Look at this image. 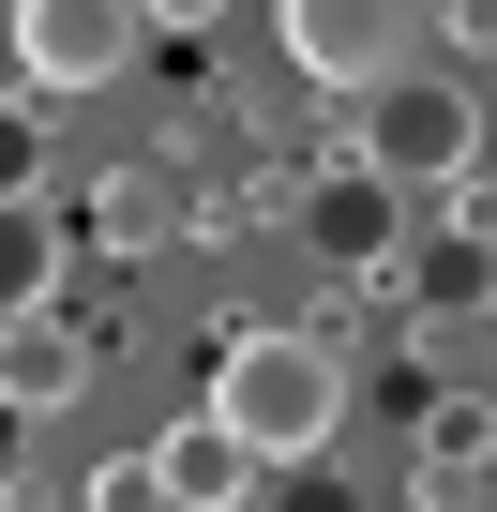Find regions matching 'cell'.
<instances>
[{
    "label": "cell",
    "instance_id": "277c9868",
    "mask_svg": "<svg viewBox=\"0 0 497 512\" xmlns=\"http://www.w3.org/2000/svg\"><path fill=\"white\" fill-rule=\"evenodd\" d=\"M272 31L302 61V91H392L407 76V0H272Z\"/></svg>",
    "mask_w": 497,
    "mask_h": 512
},
{
    "label": "cell",
    "instance_id": "8992f818",
    "mask_svg": "<svg viewBox=\"0 0 497 512\" xmlns=\"http://www.w3.org/2000/svg\"><path fill=\"white\" fill-rule=\"evenodd\" d=\"M392 302L422 317V332H467V317H497V241H407V272H392Z\"/></svg>",
    "mask_w": 497,
    "mask_h": 512
},
{
    "label": "cell",
    "instance_id": "4fadbf2b",
    "mask_svg": "<svg viewBox=\"0 0 497 512\" xmlns=\"http://www.w3.org/2000/svg\"><path fill=\"white\" fill-rule=\"evenodd\" d=\"M136 16H151V31H211V16H226V0H136Z\"/></svg>",
    "mask_w": 497,
    "mask_h": 512
},
{
    "label": "cell",
    "instance_id": "8fae6325",
    "mask_svg": "<svg viewBox=\"0 0 497 512\" xmlns=\"http://www.w3.org/2000/svg\"><path fill=\"white\" fill-rule=\"evenodd\" d=\"M91 512H181V497H166V452H106V467H91Z\"/></svg>",
    "mask_w": 497,
    "mask_h": 512
},
{
    "label": "cell",
    "instance_id": "7c38bea8",
    "mask_svg": "<svg viewBox=\"0 0 497 512\" xmlns=\"http://www.w3.org/2000/svg\"><path fill=\"white\" fill-rule=\"evenodd\" d=\"M31 166H46V136H31V106H0V196H31Z\"/></svg>",
    "mask_w": 497,
    "mask_h": 512
},
{
    "label": "cell",
    "instance_id": "30bf717a",
    "mask_svg": "<svg viewBox=\"0 0 497 512\" xmlns=\"http://www.w3.org/2000/svg\"><path fill=\"white\" fill-rule=\"evenodd\" d=\"M16 302H61V241H46L31 196H0V317H16Z\"/></svg>",
    "mask_w": 497,
    "mask_h": 512
},
{
    "label": "cell",
    "instance_id": "3957f363",
    "mask_svg": "<svg viewBox=\"0 0 497 512\" xmlns=\"http://www.w3.org/2000/svg\"><path fill=\"white\" fill-rule=\"evenodd\" d=\"M0 46H16V91L76 106V91H121L136 76L151 16H136V0H0Z\"/></svg>",
    "mask_w": 497,
    "mask_h": 512
},
{
    "label": "cell",
    "instance_id": "5b68a950",
    "mask_svg": "<svg viewBox=\"0 0 497 512\" xmlns=\"http://www.w3.org/2000/svg\"><path fill=\"white\" fill-rule=\"evenodd\" d=\"M76 392H91V317H76V302H16V317H0V407L46 422V407H76Z\"/></svg>",
    "mask_w": 497,
    "mask_h": 512
},
{
    "label": "cell",
    "instance_id": "7a4b0ae2",
    "mask_svg": "<svg viewBox=\"0 0 497 512\" xmlns=\"http://www.w3.org/2000/svg\"><path fill=\"white\" fill-rule=\"evenodd\" d=\"M347 166H362V181H392V196H452V181L482 166V91L407 61L392 91H362V121H347Z\"/></svg>",
    "mask_w": 497,
    "mask_h": 512
},
{
    "label": "cell",
    "instance_id": "6da1fadb",
    "mask_svg": "<svg viewBox=\"0 0 497 512\" xmlns=\"http://www.w3.org/2000/svg\"><path fill=\"white\" fill-rule=\"evenodd\" d=\"M196 407L257 452V467H317L332 422H347V347H332V332H226Z\"/></svg>",
    "mask_w": 497,
    "mask_h": 512
},
{
    "label": "cell",
    "instance_id": "9c48e42d",
    "mask_svg": "<svg viewBox=\"0 0 497 512\" xmlns=\"http://www.w3.org/2000/svg\"><path fill=\"white\" fill-rule=\"evenodd\" d=\"M166 226H181V211H166L151 166H106V181H91V256H151Z\"/></svg>",
    "mask_w": 497,
    "mask_h": 512
},
{
    "label": "cell",
    "instance_id": "52a82bcc",
    "mask_svg": "<svg viewBox=\"0 0 497 512\" xmlns=\"http://www.w3.org/2000/svg\"><path fill=\"white\" fill-rule=\"evenodd\" d=\"M151 452H166V497H181V512H257V497H272V467L241 452V437H226L211 407H196V422H166Z\"/></svg>",
    "mask_w": 497,
    "mask_h": 512
},
{
    "label": "cell",
    "instance_id": "ba28073f",
    "mask_svg": "<svg viewBox=\"0 0 497 512\" xmlns=\"http://www.w3.org/2000/svg\"><path fill=\"white\" fill-rule=\"evenodd\" d=\"M482 467H497V407H482V392L422 407V452H407V497H467Z\"/></svg>",
    "mask_w": 497,
    "mask_h": 512
}]
</instances>
